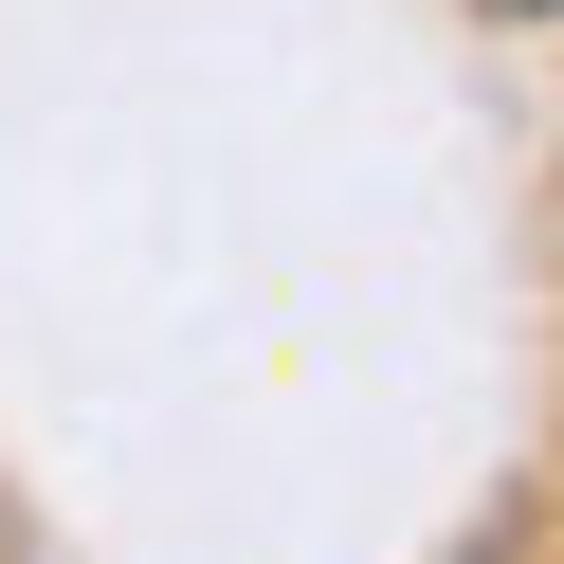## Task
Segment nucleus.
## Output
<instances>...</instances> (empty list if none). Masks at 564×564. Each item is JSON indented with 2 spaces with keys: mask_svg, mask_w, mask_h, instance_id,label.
<instances>
[{
  "mask_svg": "<svg viewBox=\"0 0 564 564\" xmlns=\"http://www.w3.org/2000/svg\"><path fill=\"white\" fill-rule=\"evenodd\" d=\"M491 19H546V0H491Z\"/></svg>",
  "mask_w": 564,
  "mask_h": 564,
  "instance_id": "1",
  "label": "nucleus"
}]
</instances>
